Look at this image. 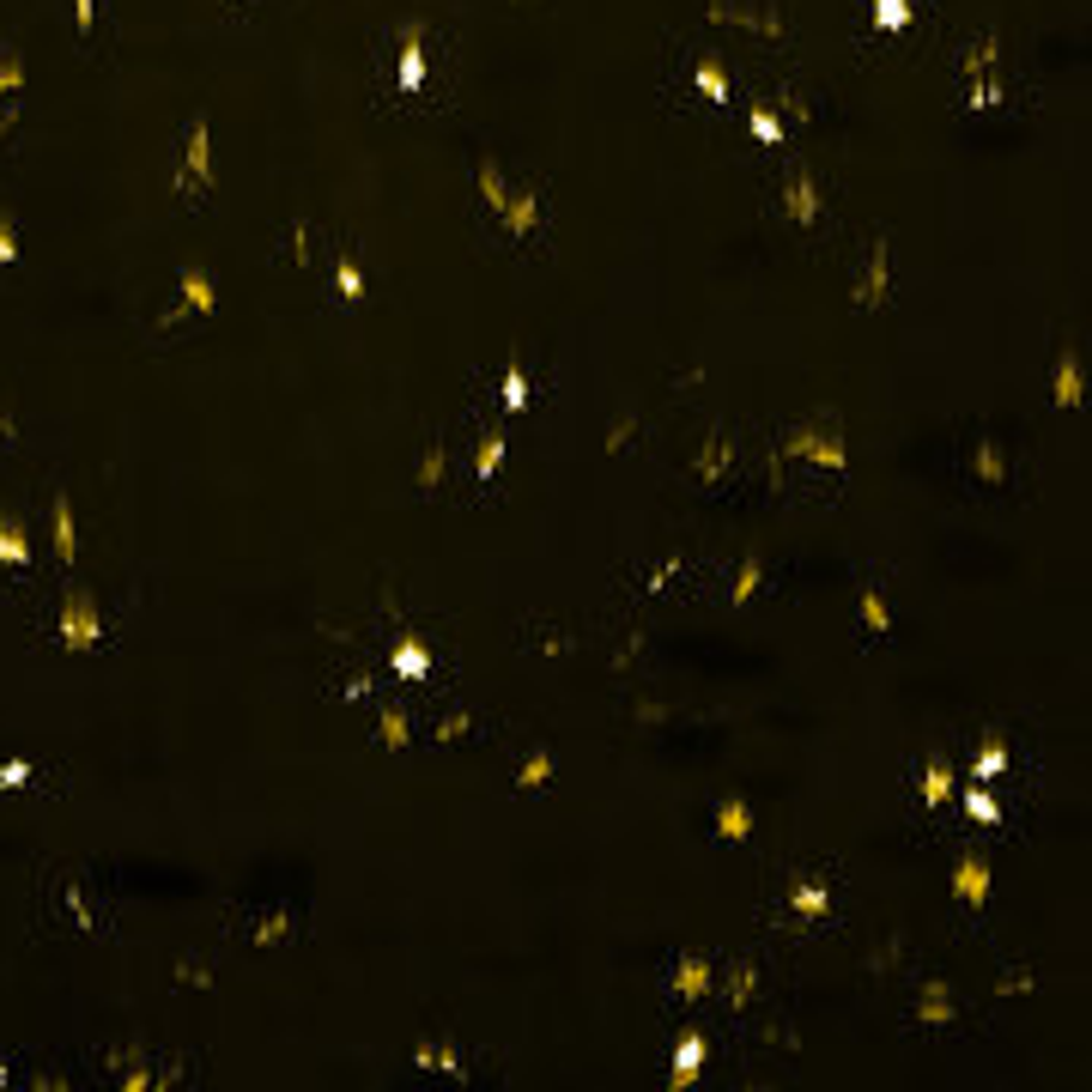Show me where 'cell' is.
<instances>
[{"label":"cell","mask_w":1092,"mask_h":1092,"mask_svg":"<svg viewBox=\"0 0 1092 1092\" xmlns=\"http://www.w3.org/2000/svg\"><path fill=\"white\" fill-rule=\"evenodd\" d=\"M176 195L182 201H201L207 189H213V134H207V122L195 116L189 122V134H182V164H176Z\"/></svg>","instance_id":"obj_3"},{"label":"cell","mask_w":1092,"mask_h":1092,"mask_svg":"<svg viewBox=\"0 0 1092 1092\" xmlns=\"http://www.w3.org/2000/svg\"><path fill=\"white\" fill-rule=\"evenodd\" d=\"M856 304H862V310H880V304H886V243L868 249V267H862V280H856Z\"/></svg>","instance_id":"obj_7"},{"label":"cell","mask_w":1092,"mask_h":1092,"mask_svg":"<svg viewBox=\"0 0 1092 1092\" xmlns=\"http://www.w3.org/2000/svg\"><path fill=\"white\" fill-rule=\"evenodd\" d=\"M19 255V237H13V225H0V261H13Z\"/></svg>","instance_id":"obj_30"},{"label":"cell","mask_w":1092,"mask_h":1092,"mask_svg":"<svg viewBox=\"0 0 1092 1092\" xmlns=\"http://www.w3.org/2000/svg\"><path fill=\"white\" fill-rule=\"evenodd\" d=\"M522 395H528V389H522V371H510V377H504V401L522 407Z\"/></svg>","instance_id":"obj_27"},{"label":"cell","mask_w":1092,"mask_h":1092,"mask_svg":"<svg viewBox=\"0 0 1092 1092\" xmlns=\"http://www.w3.org/2000/svg\"><path fill=\"white\" fill-rule=\"evenodd\" d=\"M753 589H759V559H747V565H741V583H735V601H747Z\"/></svg>","instance_id":"obj_25"},{"label":"cell","mask_w":1092,"mask_h":1092,"mask_svg":"<svg viewBox=\"0 0 1092 1092\" xmlns=\"http://www.w3.org/2000/svg\"><path fill=\"white\" fill-rule=\"evenodd\" d=\"M789 456H801V462H813V468H844V437H826V431H789V443H783Z\"/></svg>","instance_id":"obj_5"},{"label":"cell","mask_w":1092,"mask_h":1092,"mask_svg":"<svg viewBox=\"0 0 1092 1092\" xmlns=\"http://www.w3.org/2000/svg\"><path fill=\"white\" fill-rule=\"evenodd\" d=\"M668 983H674V995H704V989H710V965H704V959H680Z\"/></svg>","instance_id":"obj_12"},{"label":"cell","mask_w":1092,"mask_h":1092,"mask_svg":"<svg viewBox=\"0 0 1092 1092\" xmlns=\"http://www.w3.org/2000/svg\"><path fill=\"white\" fill-rule=\"evenodd\" d=\"M474 189H480V207L504 225L510 243H522V249H540V243H546V231H553V201H546V189H510L504 170H498L492 158H480Z\"/></svg>","instance_id":"obj_2"},{"label":"cell","mask_w":1092,"mask_h":1092,"mask_svg":"<svg viewBox=\"0 0 1092 1092\" xmlns=\"http://www.w3.org/2000/svg\"><path fill=\"white\" fill-rule=\"evenodd\" d=\"M55 553L73 559V510H67V498L55 504Z\"/></svg>","instance_id":"obj_18"},{"label":"cell","mask_w":1092,"mask_h":1092,"mask_svg":"<svg viewBox=\"0 0 1092 1092\" xmlns=\"http://www.w3.org/2000/svg\"><path fill=\"white\" fill-rule=\"evenodd\" d=\"M298 929H304V923H298V910H286V904H280V910H261V917L249 923V935H255L261 947H274V941H292Z\"/></svg>","instance_id":"obj_9"},{"label":"cell","mask_w":1092,"mask_h":1092,"mask_svg":"<svg viewBox=\"0 0 1092 1092\" xmlns=\"http://www.w3.org/2000/svg\"><path fill=\"white\" fill-rule=\"evenodd\" d=\"M377 741H383V747H401V741H407V716H401V710H383Z\"/></svg>","instance_id":"obj_19"},{"label":"cell","mask_w":1092,"mask_h":1092,"mask_svg":"<svg viewBox=\"0 0 1092 1092\" xmlns=\"http://www.w3.org/2000/svg\"><path fill=\"white\" fill-rule=\"evenodd\" d=\"M716 832H722V838H747V832H753L747 801H722V807H716Z\"/></svg>","instance_id":"obj_13"},{"label":"cell","mask_w":1092,"mask_h":1092,"mask_svg":"<svg viewBox=\"0 0 1092 1092\" xmlns=\"http://www.w3.org/2000/svg\"><path fill=\"white\" fill-rule=\"evenodd\" d=\"M977 67H995V37H983V43L965 55V73H977Z\"/></svg>","instance_id":"obj_22"},{"label":"cell","mask_w":1092,"mask_h":1092,"mask_svg":"<svg viewBox=\"0 0 1092 1092\" xmlns=\"http://www.w3.org/2000/svg\"><path fill=\"white\" fill-rule=\"evenodd\" d=\"M880 19H886V25H904V0H880Z\"/></svg>","instance_id":"obj_31"},{"label":"cell","mask_w":1092,"mask_h":1092,"mask_svg":"<svg viewBox=\"0 0 1092 1092\" xmlns=\"http://www.w3.org/2000/svg\"><path fill=\"white\" fill-rule=\"evenodd\" d=\"M431 67H449V37L431 19H401L377 37V98L383 110H437L431 92Z\"/></svg>","instance_id":"obj_1"},{"label":"cell","mask_w":1092,"mask_h":1092,"mask_svg":"<svg viewBox=\"0 0 1092 1092\" xmlns=\"http://www.w3.org/2000/svg\"><path fill=\"white\" fill-rule=\"evenodd\" d=\"M1050 401H1056V407H1080V401H1086V377H1080V358H1074V352L1056 358V389H1050Z\"/></svg>","instance_id":"obj_8"},{"label":"cell","mask_w":1092,"mask_h":1092,"mask_svg":"<svg viewBox=\"0 0 1092 1092\" xmlns=\"http://www.w3.org/2000/svg\"><path fill=\"white\" fill-rule=\"evenodd\" d=\"M213 304H219V292H213V274L189 267V274H182V310H213Z\"/></svg>","instance_id":"obj_11"},{"label":"cell","mask_w":1092,"mask_h":1092,"mask_svg":"<svg viewBox=\"0 0 1092 1092\" xmlns=\"http://www.w3.org/2000/svg\"><path fill=\"white\" fill-rule=\"evenodd\" d=\"M813 213H820L813 176H807V170H795V176H789V219H795V225H813Z\"/></svg>","instance_id":"obj_10"},{"label":"cell","mask_w":1092,"mask_h":1092,"mask_svg":"<svg viewBox=\"0 0 1092 1092\" xmlns=\"http://www.w3.org/2000/svg\"><path fill=\"white\" fill-rule=\"evenodd\" d=\"M692 79H698V92H710V104H728V92H722V79L710 67H692Z\"/></svg>","instance_id":"obj_23"},{"label":"cell","mask_w":1092,"mask_h":1092,"mask_svg":"<svg viewBox=\"0 0 1092 1092\" xmlns=\"http://www.w3.org/2000/svg\"><path fill=\"white\" fill-rule=\"evenodd\" d=\"M19 79H25V61H19V49H0V116H7V92H19Z\"/></svg>","instance_id":"obj_15"},{"label":"cell","mask_w":1092,"mask_h":1092,"mask_svg":"<svg viewBox=\"0 0 1092 1092\" xmlns=\"http://www.w3.org/2000/svg\"><path fill=\"white\" fill-rule=\"evenodd\" d=\"M728 462H735V437H728V431H716V437H710V443L692 456V474H698L704 486H716V480L728 474Z\"/></svg>","instance_id":"obj_6"},{"label":"cell","mask_w":1092,"mask_h":1092,"mask_svg":"<svg viewBox=\"0 0 1092 1092\" xmlns=\"http://www.w3.org/2000/svg\"><path fill=\"white\" fill-rule=\"evenodd\" d=\"M959 892H965V898H983V892H989V874H983L977 862H965V868H959Z\"/></svg>","instance_id":"obj_20"},{"label":"cell","mask_w":1092,"mask_h":1092,"mask_svg":"<svg viewBox=\"0 0 1092 1092\" xmlns=\"http://www.w3.org/2000/svg\"><path fill=\"white\" fill-rule=\"evenodd\" d=\"M92 13H98V0H73V25L79 31H92Z\"/></svg>","instance_id":"obj_28"},{"label":"cell","mask_w":1092,"mask_h":1092,"mask_svg":"<svg viewBox=\"0 0 1092 1092\" xmlns=\"http://www.w3.org/2000/svg\"><path fill=\"white\" fill-rule=\"evenodd\" d=\"M0 559H13V565L25 559V534H19V522H13V528L0 522Z\"/></svg>","instance_id":"obj_21"},{"label":"cell","mask_w":1092,"mask_h":1092,"mask_svg":"<svg viewBox=\"0 0 1092 1092\" xmlns=\"http://www.w3.org/2000/svg\"><path fill=\"white\" fill-rule=\"evenodd\" d=\"M92 644H104V619H98L92 601L73 589V595L61 601V650H92Z\"/></svg>","instance_id":"obj_4"},{"label":"cell","mask_w":1092,"mask_h":1092,"mask_svg":"<svg viewBox=\"0 0 1092 1092\" xmlns=\"http://www.w3.org/2000/svg\"><path fill=\"white\" fill-rule=\"evenodd\" d=\"M947 777H953V771H947V765H935V771L923 777V795H929V801H941V795H947Z\"/></svg>","instance_id":"obj_26"},{"label":"cell","mask_w":1092,"mask_h":1092,"mask_svg":"<svg viewBox=\"0 0 1092 1092\" xmlns=\"http://www.w3.org/2000/svg\"><path fill=\"white\" fill-rule=\"evenodd\" d=\"M698 1062H704V1044L692 1038V1044H680V1056H674V1086H686L692 1074H698Z\"/></svg>","instance_id":"obj_16"},{"label":"cell","mask_w":1092,"mask_h":1092,"mask_svg":"<svg viewBox=\"0 0 1092 1092\" xmlns=\"http://www.w3.org/2000/svg\"><path fill=\"white\" fill-rule=\"evenodd\" d=\"M498 462H504V437H492V443L480 449V480H492V474H498Z\"/></svg>","instance_id":"obj_24"},{"label":"cell","mask_w":1092,"mask_h":1092,"mask_svg":"<svg viewBox=\"0 0 1092 1092\" xmlns=\"http://www.w3.org/2000/svg\"><path fill=\"white\" fill-rule=\"evenodd\" d=\"M334 286H340V298H346V304H358V298H364V274L352 267V255H346V249H334Z\"/></svg>","instance_id":"obj_14"},{"label":"cell","mask_w":1092,"mask_h":1092,"mask_svg":"<svg viewBox=\"0 0 1092 1092\" xmlns=\"http://www.w3.org/2000/svg\"><path fill=\"white\" fill-rule=\"evenodd\" d=\"M965 807H971V813H977V820H995V801H989V795H983V789H977V795H971V801H965Z\"/></svg>","instance_id":"obj_29"},{"label":"cell","mask_w":1092,"mask_h":1092,"mask_svg":"<svg viewBox=\"0 0 1092 1092\" xmlns=\"http://www.w3.org/2000/svg\"><path fill=\"white\" fill-rule=\"evenodd\" d=\"M546 777H553V753H534L528 765H522V777H516V789H540Z\"/></svg>","instance_id":"obj_17"}]
</instances>
